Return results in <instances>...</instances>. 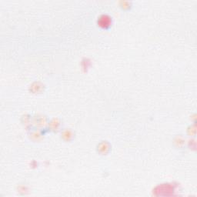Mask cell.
I'll return each mask as SVG.
<instances>
[{
  "label": "cell",
  "mask_w": 197,
  "mask_h": 197,
  "mask_svg": "<svg viewBox=\"0 0 197 197\" xmlns=\"http://www.w3.org/2000/svg\"><path fill=\"white\" fill-rule=\"evenodd\" d=\"M98 25L102 28H106L110 25V18L107 17L106 15H102L99 18Z\"/></svg>",
  "instance_id": "cell-1"
}]
</instances>
